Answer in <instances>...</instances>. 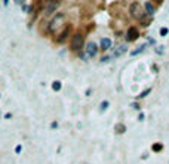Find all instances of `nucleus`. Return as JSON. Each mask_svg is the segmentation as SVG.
Returning <instances> with one entry per match:
<instances>
[{"label": "nucleus", "mask_w": 169, "mask_h": 164, "mask_svg": "<svg viewBox=\"0 0 169 164\" xmlns=\"http://www.w3.org/2000/svg\"><path fill=\"white\" fill-rule=\"evenodd\" d=\"M129 13H131L134 18L139 20V21H144L147 17L146 11H144V6H141L138 2H134V3L129 5Z\"/></svg>", "instance_id": "1"}, {"label": "nucleus", "mask_w": 169, "mask_h": 164, "mask_svg": "<svg viewBox=\"0 0 169 164\" xmlns=\"http://www.w3.org/2000/svg\"><path fill=\"white\" fill-rule=\"evenodd\" d=\"M65 20V13H62V12H58L56 13V17H54V20L51 21V23L48 24V28H46V32L48 33H55L56 28L62 24V21Z\"/></svg>", "instance_id": "2"}, {"label": "nucleus", "mask_w": 169, "mask_h": 164, "mask_svg": "<svg viewBox=\"0 0 169 164\" xmlns=\"http://www.w3.org/2000/svg\"><path fill=\"white\" fill-rule=\"evenodd\" d=\"M83 47V35L82 33H74L70 42V48L71 51H80Z\"/></svg>", "instance_id": "3"}, {"label": "nucleus", "mask_w": 169, "mask_h": 164, "mask_svg": "<svg viewBox=\"0 0 169 164\" xmlns=\"http://www.w3.org/2000/svg\"><path fill=\"white\" fill-rule=\"evenodd\" d=\"M138 36H139V33H138V28L136 27H129L128 28V32H126V42H134V40H136L138 39Z\"/></svg>", "instance_id": "4"}, {"label": "nucleus", "mask_w": 169, "mask_h": 164, "mask_svg": "<svg viewBox=\"0 0 169 164\" xmlns=\"http://www.w3.org/2000/svg\"><path fill=\"white\" fill-rule=\"evenodd\" d=\"M70 35H71V27L68 25V27H65V28H64V30L59 33V36L55 39L56 43H64V42L68 39V36H70Z\"/></svg>", "instance_id": "5"}, {"label": "nucleus", "mask_w": 169, "mask_h": 164, "mask_svg": "<svg viewBox=\"0 0 169 164\" xmlns=\"http://www.w3.org/2000/svg\"><path fill=\"white\" fill-rule=\"evenodd\" d=\"M58 6H59V2H49V3H46L45 5V15L48 17V15L56 12Z\"/></svg>", "instance_id": "6"}, {"label": "nucleus", "mask_w": 169, "mask_h": 164, "mask_svg": "<svg viewBox=\"0 0 169 164\" xmlns=\"http://www.w3.org/2000/svg\"><path fill=\"white\" fill-rule=\"evenodd\" d=\"M97 52H98V47H97V43L95 42H89L88 45H86V55L88 57H95L97 55Z\"/></svg>", "instance_id": "7"}, {"label": "nucleus", "mask_w": 169, "mask_h": 164, "mask_svg": "<svg viewBox=\"0 0 169 164\" xmlns=\"http://www.w3.org/2000/svg\"><path fill=\"white\" fill-rule=\"evenodd\" d=\"M144 11H146L147 17H153L156 13V6L151 3V2H146L144 3Z\"/></svg>", "instance_id": "8"}, {"label": "nucleus", "mask_w": 169, "mask_h": 164, "mask_svg": "<svg viewBox=\"0 0 169 164\" xmlns=\"http://www.w3.org/2000/svg\"><path fill=\"white\" fill-rule=\"evenodd\" d=\"M100 47H101L102 51H108V49L113 47V40L110 39V37H102V39H101V43H100Z\"/></svg>", "instance_id": "9"}, {"label": "nucleus", "mask_w": 169, "mask_h": 164, "mask_svg": "<svg viewBox=\"0 0 169 164\" xmlns=\"http://www.w3.org/2000/svg\"><path fill=\"white\" fill-rule=\"evenodd\" d=\"M126 51H128V45H120V47L117 48V49L111 54V57H113V58H117V57H120L122 54H125Z\"/></svg>", "instance_id": "10"}, {"label": "nucleus", "mask_w": 169, "mask_h": 164, "mask_svg": "<svg viewBox=\"0 0 169 164\" xmlns=\"http://www.w3.org/2000/svg\"><path fill=\"white\" fill-rule=\"evenodd\" d=\"M147 48V43H144V45H139V47L136 48V49H134V51H131V55L132 57H135V55H138V54H141V52H144Z\"/></svg>", "instance_id": "11"}, {"label": "nucleus", "mask_w": 169, "mask_h": 164, "mask_svg": "<svg viewBox=\"0 0 169 164\" xmlns=\"http://www.w3.org/2000/svg\"><path fill=\"white\" fill-rule=\"evenodd\" d=\"M114 130H116L119 134H122V133H125V131H126V127H125V124H116Z\"/></svg>", "instance_id": "12"}, {"label": "nucleus", "mask_w": 169, "mask_h": 164, "mask_svg": "<svg viewBox=\"0 0 169 164\" xmlns=\"http://www.w3.org/2000/svg\"><path fill=\"white\" fill-rule=\"evenodd\" d=\"M61 87H62V84H61L59 81L52 82V90H54V91H59V90H61Z\"/></svg>", "instance_id": "13"}, {"label": "nucleus", "mask_w": 169, "mask_h": 164, "mask_svg": "<svg viewBox=\"0 0 169 164\" xmlns=\"http://www.w3.org/2000/svg\"><path fill=\"white\" fill-rule=\"evenodd\" d=\"M150 93H151V88H147V90H144L143 93L138 95V99H146V97H147V95H148Z\"/></svg>", "instance_id": "14"}, {"label": "nucleus", "mask_w": 169, "mask_h": 164, "mask_svg": "<svg viewBox=\"0 0 169 164\" xmlns=\"http://www.w3.org/2000/svg\"><path fill=\"white\" fill-rule=\"evenodd\" d=\"M151 149H153L154 152H159V151H162V149H163V145H162V143H154Z\"/></svg>", "instance_id": "15"}, {"label": "nucleus", "mask_w": 169, "mask_h": 164, "mask_svg": "<svg viewBox=\"0 0 169 164\" xmlns=\"http://www.w3.org/2000/svg\"><path fill=\"white\" fill-rule=\"evenodd\" d=\"M108 105H110V103H108L107 100H104V102H102L101 105H100V109H101V110H105V109L108 107Z\"/></svg>", "instance_id": "16"}, {"label": "nucleus", "mask_w": 169, "mask_h": 164, "mask_svg": "<svg viewBox=\"0 0 169 164\" xmlns=\"http://www.w3.org/2000/svg\"><path fill=\"white\" fill-rule=\"evenodd\" d=\"M168 33H169V30L166 27H162V28H160V36H166Z\"/></svg>", "instance_id": "17"}, {"label": "nucleus", "mask_w": 169, "mask_h": 164, "mask_svg": "<svg viewBox=\"0 0 169 164\" xmlns=\"http://www.w3.org/2000/svg\"><path fill=\"white\" fill-rule=\"evenodd\" d=\"M21 151H23V148H21V145H16V146H15V152H16V154H19V152H21Z\"/></svg>", "instance_id": "18"}, {"label": "nucleus", "mask_w": 169, "mask_h": 164, "mask_svg": "<svg viewBox=\"0 0 169 164\" xmlns=\"http://www.w3.org/2000/svg\"><path fill=\"white\" fill-rule=\"evenodd\" d=\"M56 127H58V122H56V121H54V122L51 124V129H56Z\"/></svg>", "instance_id": "19"}, {"label": "nucleus", "mask_w": 169, "mask_h": 164, "mask_svg": "<svg viewBox=\"0 0 169 164\" xmlns=\"http://www.w3.org/2000/svg\"><path fill=\"white\" fill-rule=\"evenodd\" d=\"M162 48H163V47H159L157 49H156V52H157V54H163V49H162Z\"/></svg>", "instance_id": "20"}, {"label": "nucleus", "mask_w": 169, "mask_h": 164, "mask_svg": "<svg viewBox=\"0 0 169 164\" xmlns=\"http://www.w3.org/2000/svg\"><path fill=\"white\" fill-rule=\"evenodd\" d=\"M134 109H136V110H139V105H138V103H134Z\"/></svg>", "instance_id": "21"}, {"label": "nucleus", "mask_w": 169, "mask_h": 164, "mask_svg": "<svg viewBox=\"0 0 169 164\" xmlns=\"http://www.w3.org/2000/svg\"><path fill=\"white\" fill-rule=\"evenodd\" d=\"M138 119H139V121H143V119H144V114H139V117H138Z\"/></svg>", "instance_id": "22"}]
</instances>
